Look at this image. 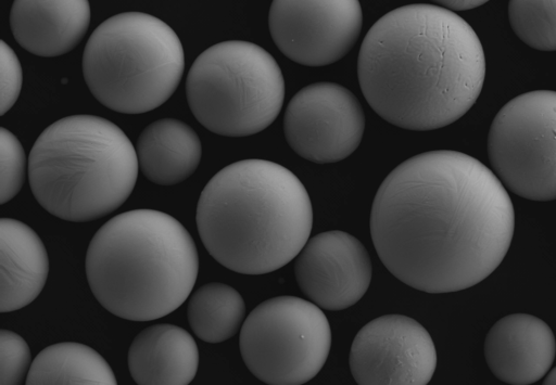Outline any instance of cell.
Listing matches in <instances>:
<instances>
[{
	"instance_id": "obj_1",
	"label": "cell",
	"mask_w": 556,
	"mask_h": 385,
	"mask_svg": "<svg viewBox=\"0 0 556 385\" xmlns=\"http://www.w3.org/2000/svg\"><path fill=\"white\" fill-rule=\"evenodd\" d=\"M515 211L506 188L484 164L450 150L415 155L379 187L370 234L384 267L431 294L488 278L510 246Z\"/></svg>"
},
{
	"instance_id": "obj_2",
	"label": "cell",
	"mask_w": 556,
	"mask_h": 385,
	"mask_svg": "<svg viewBox=\"0 0 556 385\" xmlns=\"http://www.w3.org/2000/svg\"><path fill=\"white\" fill-rule=\"evenodd\" d=\"M357 75L366 101L382 119L407 130H434L475 104L485 56L476 31L452 10L407 4L368 30Z\"/></svg>"
},
{
	"instance_id": "obj_3",
	"label": "cell",
	"mask_w": 556,
	"mask_h": 385,
	"mask_svg": "<svg viewBox=\"0 0 556 385\" xmlns=\"http://www.w3.org/2000/svg\"><path fill=\"white\" fill-rule=\"evenodd\" d=\"M195 221L208 254L242 274H264L289 264L313 226L309 195L288 168L265 159L232 163L205 184Z\"/></svg>"
},
{
	"instance_id": "obj_4",
	"label": "cell",
	"mask_w": 556,
	"mask_h": 385,
	"mask_svg": "<svg viewBox=\"0 0 556 385\" xmlns=\"http://www.w3.org/2000/svg\"><path fill=\"white\" fill-rule=\"evenodd\" d=\"M85 268L102 307L122 319L144 322L169 315L189 297L199 256L177 219L134 209L114 216L94 233Z\"/></svg>"
},
{
	"instance_id": "obj_5",
	"label": "cell",
	"mask_w": 556,
	"mask_h": 385,
	"mask_svg": "<svg viewBox=\"0 0 556 385\" xmlns=\"http://www.w3.org/2000/svg\"><path fill=\"white\" fill-rule=\"evenodd\" d=\"M33 195L51 215L73 222L104 217L122 206L138 177L136 149L112 121L72 115L48 126L28 156Z\"/></svg>"
},
{
	"instance_id": "obj_6",
	"label": "cell",
	"mask_w": 556,
	"mask_h": 385,
	"mask_svg": "<svg viewBox=\"0 0 556 385\" xmlns=\"http://www.w3.org/2000/svg\"><path fill=\"white\" fill-rule=\"evenodd\" d=\"M185 69L180 39L162 20L125 12L102 22L83 54V74L92 95L123 114H142L164 104Z\"/></svg>"
},
{
	"instance_id": "obj_7",
	"label": "cell",
	"mask_w": 556,
	"mask_h": 385,
	"mask_svg": "<svg viewBox=\"0 0 556 385\" xmlns=\"http://www.w3.org/2000/svg\"><path fill=\"white\" fill-rule=\"evenodd\" d=\"M186 95L195 119L225 137H247L265 130L285 100L281 69L262 47L242 40L218 42L193 62Z\"/></svg>"
},
{
	"instance_id": "obj_8",
	"label": "cell",
	"mask_w": 556,
	"mask_h": 385,
	"mask_svg": "<svg viewBox=\"0 0 556 385\" xmlns=\"http://www.w3.org/2000/svg\"><path fill=\"white\" fill-rule=\"evenodd\" d=\"M239 346L250 372L269 385H300L324 367L331 330L321 308L296 296L256 306L240 329Z\"/></svg>"
},
{
	"instance_id": "obj_9",
	"label": "cell",
	"mask_w": 556,
	"mask_h": 385,
	"mask_svg": "<svg viewBox=\"0 0 556 385\" xmlns=\"http://www.w3.org/2000/svg\"><path fill=\"white\" fill-rule=\"evenodd\" d=\"M488 154L507 190L530 201L556 200V91L507 102L491 124Z\"/></svg>"
},
{
	"instance_id": "obj_10",
	"label": "cell",
	"mask_w": 556,
	"mask_h": 385,
	"mask_svg": "<svg viewBox=\"0 0 556 385\" xmlns=\"http://www.w3.org/2000/svg\"><path fill=\"white\" fill-rule=\"evenodd\" d=\"M365 115L357 98L334 82H315L298 91L288 103L283 132L301 157L329 164L349 157L361 144Z\"/></svg>"
},
{
	"instance_id": "obj_11",
	"label": "cell",
	"mask_w": 556,
	"mask_h": 385,
	"mask_svg": "<svg viewBox=\"0 0 556 385\" xmlns=\"http://www.w3.org/2000/svg\"><path fill=\"white\" fill-rule=\"evenodd\" d=\"M362 24L358 0H273L268 13L277 48L305 66L341 60L357 41Z\"/></svg>"
},
{
	"instance_id": "obj_12",
	"label": "cell",
	"mask_w": 556,
	"mask_h": 385,
	"mask_svg": "<svg viewBox=\"0 0 556 385\" xmlns=\"http://www.w3.org/2000/svg\"><path fill=\"white\" fill-rule=\"evenodd\" d=\"M350 370L359 385H426L437 367L428 331L403 315H386L365 324L350 350Z\"/></svg>"
},
{
	"instance_id": "obj_13",
	"label": "cell",
	"mask_w": 556,
	"mask_h": 385,
	"mask_svg": "<svg viewBox=\"0 0 556 385\" xmlns=\"http://www.w3.org/2000/svg\"><path fill=\"white\" fill-rule=\"evenodd\" d=\"M371 271L365 246L339 230L308 239L294 262L295 279L303 294L321 309L331 311L356 304L369 287Z\"/></svg>"
},
{
	"instance_id": "obj_14",
	"label": "cell",
	"mask_w": 556,
	"mask_h": 385,
	"mask_svg": "<svg viewBox=\"0 0 556 385\" xmlns=\"http://www.w3.org/2000/svg\"><path fill=\"white\" fill-rule=\"evenodd\" d=\"M484 358L493 375L513 385L542 380L556 356V339L542 319L511 313L497 320L484 339Z\"/></svg>"
},
{
	"instance_id": "obj_15",
	"label": "cell",
	"mask_w": 556,
	"mask_h": 385,
	"mask_svg": "<svg viewBox=\"0 0 556 385\" xmlns=\"http://www.w3.org/2000/svg\"><path fill=\"white\" fill-rule=\"evenodd\" d=\"M90 23L88 0H14L10 26L17 43L31 54L52 57L72 51Z\"/></svg>"
},
{
	"instance_id": "obj_16",
	"label": "cell",
	"mask_w": 556,
	"mask_h": 385,
	"mask_svg": "<svg viewBox=\"0 0 556 385\" xmlns=\"http://www.w3.org/2000/svg\"><path fill=\"white\" fill-rule=\"evenodd\" d=\"M127 362L139 385H187L197 374L199 350L194 338L182 328L153 324L134 338Z\"/></svg>"
},
{
	"instance_id": "obj_17",
	"label": "cell",
	"mask_w": 556,
	"mask_h": 385,
	"mask_svg": "<svg viewBox=\"0 0 556 385\" xmlns=\"http://www.w3.org/2000/svg\"><path fill=\"white\" fill-rule=\"evenodd\" d=\"M1 283L0 311L18 310L37 298L49 272L46 247L27 224L12 219L0 220Z\"/></svg>"
},
{
	"instance_id": "obj_18",
	"label": "cell",
	"mask_w": 556,
	"mask_h": 385,
	"mask_svg": "<svg viewBox=\"0 0 556 385\" xmlns=\"http://www.w3.org/2000/svg\"><path fill=\"white\" fill-rule=\"evenodd\" d=\"M135 149L141 174L159 185H173L188 179L202 156L197 132L175 118H162L148 125Z\"/></svg>"
},
{
	"instance_id": "obj_19",
	"label": "cell",
	"mask_w": 556,
	"mask_h": 385,
	"mask_svg": "<svg viewBox=\"0 0 556 385\" xmlns=\"http://www.w3.org/2000/svg\"><path fill=\"white\" fill-rule=\"evenodd\" d=\"M25 383L115 385L117 381L109 363L94 349L65 342L50 345L36 356Z\"/></svg>"
},
{
	"instance_id": "obj_20",
	"label": "cell",
	"mask_w": 556,
	"mask_h": 385,
	"mask_svg": "<svg viewBox=\"0 0 556 385\" xmlns=\"http://www.w3.org/2000/svg\"><path fill=\"white\" fill-rule=\"evenodd\" d=\"M245 304L232 286L211 282L200 286L189 297L187 317L192 332L206 343L231 338L243 324Z\"/></svg>"
},
{
	"instance_id": "obj_21",
	"label": "cell",
	"mask_w": 556,
	"mask_h": 385,
	"mask_svg": "<svg viewBox=\"0 0 556 385\" xmlns=\"http://www.w3.org/2000/svg\"><path fill=\"white\" fill-rule=\"evenodd\" d=\"M511 29L527 46L556 51V0H509Z\"/></svg>"
},
{
	"instance_id": "obj_22",
	"label": "cell",
	"mask_w": 556,
	"mask_h": 385,
	"mask_svg": "<svg viewBox=\"0 0 556 385\" xmlns=\"http://www.w3.org/2000/svg\"><path fill=\"white\" fill-rule=\"evenodd\" d=\"M0 204H5L23 187L26 157L18 139L3 127L0 128Z\"/></svg>"
},
{
	"instance_id": "obj_23",
	"label": "cell",
	"mask_w": 556,
	"mask_h": 385,
	"mask_svg": "<svg viewBox=\"0 0 556 385\" xmlns=\"http://www.w3.org/2000/svg\"><path fill=\"white\" fill-rule=\"evenodd\" d=\"M31 356L27 343L18 334L0 331V384L18 385L27 377Z\"/></svg>"
},
{
	"instance_id": "obj_24",
	"label": "cell",
	"mask_w": 556,
	"mask_h": 385,
	"mask_svg": "<svg viewBox=\"0 0 556 385\" xmlns=\"http://www.w3.org/2000/svg\"><path fill=\"white\" fill-rule=\"evenodd\" d=\"M1 115L16 102L22 89V67L15 52L1 40Z\"/></svg>"
},
{
	"instance_id": "obj_25",
	"label": "cell",
	"mask_w": 556,
	"mask_h": 385,
	"mask_svg": "<svg viewBox=\"0 0 556 385\" xmlns=\"http://www.w3.org/2000/svg\"><path fill=\"white\" fill-rule=\"evenodd\" d=\"M440 7L446 8L452 11H465L478 8L489 0H431Z\"/></svg>"
},
{
	"instance_id": "obj_26",
	"label": "cell",
	"mask_w": 556,
	"mask_h": 385,
	"mask_svg": "<svg viewBox=\"0 0 556 385\" xmlns=\"http://www.w3.org/2000/svg\"><path fill=\"white\" fill-rule=\"evenodd\" d=\"M542 383L547 385H556V367L547 372Z\"/></svg>"
}]
</instances>
